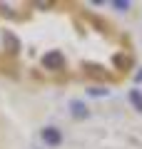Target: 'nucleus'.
Here are the masks:
<instances>
[{
  "label": "nucleus",
  "instance_id": "obj_3",
  "mask_svg": "<svg viewBox=\"0 0 142 149\" xmlns=\"http://www.w3.org/2000/svg\"><path fill=\"white\" fill-rule=\"evenodd\" d=\"M72 109H75V114H77V117H85V107L80 104V102H72Z\"/></svg>",
  "mask_w": 142,
  "mask_h": 149
},
{
  "label": "nucleus",
  "instance_id": "obj_2",
  "mask_svg": "<svg viewBox=\"0 0 142 149\" xmlns=\"http://www.w3.org/2000/svg\"><path fill=\"white\" fill-rule=\"evenodd\" d=\"M130 100L135 102V107L142 112V92H140V90H130Z\"/></svg>",
  "mask_w": 142,
  "mask_h": 149
},
{
  "label": "nucleus",
  "instance_id": "obj_1",
  "mask_svg": "<svg viewBox=\"0 0 142 149\" xmlns=\"http://www.w3.org/2000/svg\"><path fill=\"white\" fill-rule=\"evenodd\" d=\"M60 139H63V137H60V132H58V129H53V127H50V129H45V142H47V144L58 147V144H60Z\"/></svg>",
  "mask_w": 142,
  "mask_h": 149
}]
</instances>
